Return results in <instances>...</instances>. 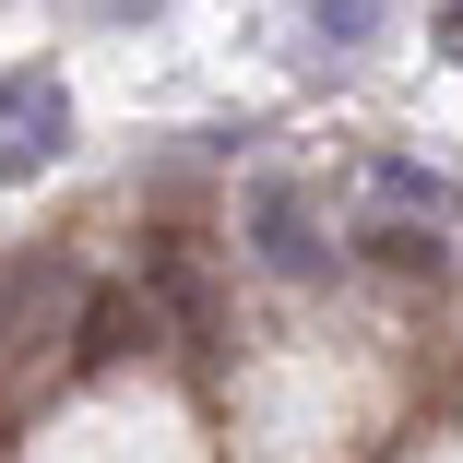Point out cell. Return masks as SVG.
Instances as JSON below:
<instances>
[{
  "label": "cell",
  "instance_id": "obj_1",
  "mask_svg": "<svg viewBox=\"0 0 463 463\" xmlns=\"http://www.w3.org/2000/svg\"><path fill=\"white\" fill-rule=\"evenodd\" d=\"M238 250L273 273V286H321V273H333V226H321V203L298 191L286 166H261L238 191Z\"/></svg>",
  "mask_w": 463,
  "mask_h": 463
},
{
  "label": "cell",
  "instance_id": "obj_2",
  "mask_svg": "<svg viewBox=\"0 0 463 463\" xmlns=\"http://www.w3.org/2000/svg\"><path fill=\"white\" fill-rule=\"evenodd\" d=\"M71 155V96L48 60H13L0 71V178H48Z\"/></svg>",
  "mask_w": 463,
  "mask_h": 463
},
{
  "label": "cell",
  "instance_id": "obj_3",
  "mask_svg": "<svg viewBox=\"0 0 463 463\" xmlns=\"http://www.w3.org/2000/svg\"><path fill=\"white\" fill-rule=\"evenodd\" d=\"M83 273L60 261V250H24V261H0V356H24V345H71V321H83Z\"/></svg>",
  "mask_w": 463,
  "mask_h": 463
},
{
  "label": "cell",
  "instance_id": "obj_4",
  "mask_svg": "<svg viewBox=\"0 0 463 463\" xmlns=\"http://www.w3.org/2000/svg\"><path fill=\"white\" fill-rule=\"evenodd\" d=\"M178 321H166V298L143 286V273H131V286H96V298H83V321H71V368H131V356H155Z\"/></svg>",
  "mask_w": 463,
  "mask_h": 463
},
{
  "label": "cell",
  "instance_id": "obj_5",
  "mask_svg": "<svg viewBox=\"0 0 463 463\" xmlns=\"http://www.w3.org/2000/svg\"><path fill=\"white\" fill-rule=\"evenodd\" d=\"M345 250H356L368 273H392V286H439V273H451V238H439V214H392V203H356Z\"/></svg>",
  "mask_w": 463,
  "mask_h": 463
},
{
  "label": "cell",
  "instance_id": "obj_6",
  "mask_svg": "<svg viewBox=\"0 0 463 463\" xmlns=\"http://www.w3.org/2000/svg\"><path fill=\"white\" fill-rule=\"evenodd\" d=\"M143 286L166 298V321L191 333V345L214 333V286H203V261H191V238H155V250H143Z\"/></svg>",
  "mask_w": 463,
  "mask_h": 463
},
{
  "label": "cell",
  "instance_id": "obj_7",
  "mask_svg": "<svg viewBox=\"0 0 463 463\" xmlns=\"http://www.w3.org/2000/svg\"><path fill=\"white\" fill-rule=\"evenodd\" d=\"M368 203H392V214H439V226H451V178L416 166V155H368Z\"/></svg>",
  "mask_w": 463,
  "mask_h": 463
},
{
  "label": "cell",
  "instance_id": "obj_8",
  "mask_svg": "<svg viewBox=\"0 0 463 463\" xmlns=\"http://www.w3.org/2000/svg\"><path fill=\"white\" fill-rule=\"evenodd\" d=\"M309 24L333 48H368V36H381V0H309Z\"/></svg>",
  "mask_w": 463,
  "mask_h": 463
},
{
  "label": "cell",
  "instance_id": "obj_9",
  "mask_svg": "<svg viewBox=\"0 0 463 463\" xmlns=\"http://www.w3.org/2000/svg\"><path fill=\"white\" fill-rule=\"evenodd\" d=\"M439 60H463V0H439Z\"/></svg>",
  "mask_w": 463,
  "mask_h": 463
},
{
  "label": "cell",
  "instance_id": "obj_10",
  "mask_svg": "<svg viewBox=\"0 0 463 463\" xmlns=\"http://www.w3.org/2000/svg\"><path fill=\"white\" fill-rule=\"evenodd\" d=\"M96 13H119V24H131V13H166V0H96Z\"/></svg>",
  "mask_w": 463,
  "mask_h": 463
}]
</instances>
